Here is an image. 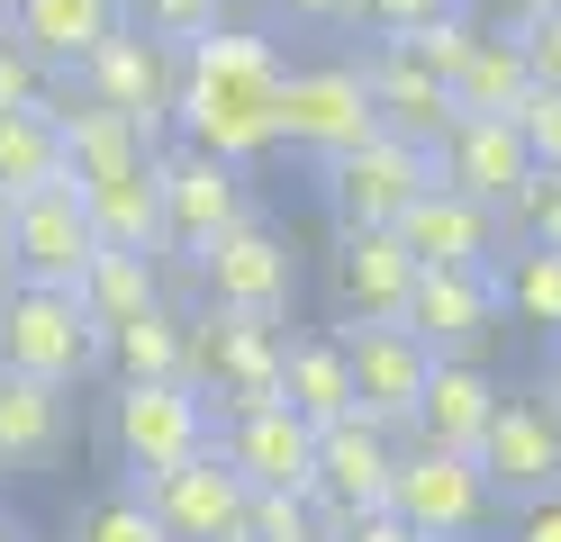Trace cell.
I'll list each match as a JSON object with an SVG mask.
<instances>
[{"label":"cell","instance_id":"45","mask_svg":"<svg viewBox=\"0 0 561 542\" xmlns=\"http://www.w3.org/2000/svg\"><path fill=\"white\" fill-rule=\"evenodd\" d=\"M0 542H37V533H27V524H19V516H0Z\"/></svg>","mask_w":561,"mask_h":542},{"label":"cell","instance_id":"27","mask_svg":"<svg viewBox=\"0 0 561 542\" xmlns=\"http://www.w3.org/2000/svg\"><path fill=\"white\" fill-rule=\"evenodd\" d=\"M73 299L91 308V325L110 335V325H127L136 308H154L163 299V253H136V244H100L82 280H73Z\"/></svg>","mask_w":561,"mask_h":542},{"label":"cell","instance_id":"23","mask_svg":"<svg viewBox=\"0 0 561 542\" xmlns=\"http://www.w3.org/2000/svg\"><path fill=\"white\" fill-rule=\"evenodd\" d=\"M489 407H499V380H489L471 353H435L426 389H416L408 434H416V443H453V452H471V443H480V425H489Z\"/></svg>","mask_w":561,"mask_h":542},{"label":"cell","instance_id":"17","mask_svg":"<svg viewBox=\"0 0 561 542\" xmlns=\"http://www.w3.org/2000/svg\"><path fill=\"white\" fill-rule=\"evenodd\" d=\"M399 316L435 353H480V335L499 325V272H489V263H416Z\"/></svg>","mask_w":561,"mask_h":542},{"label":"cell","instance_id":"29","mask_svg":"<svg viewBox=\"0 0 561 542\" xmlns=\"http://www.w3.org/2000/svg\"><path fill=\"white\" fill-rule=\"evenodd\" d=\"M489 272H499V316L535 325L552 344L561 335V244H507V253H489Z\"/></svg>","mask_w":561,"mask_h":542},{"label":"cell","instance_id":"41","mask_svg":"<svg viewBox=\"0 0 561 542\" xmlns=\"http://www.w3.org/2000/svg\"><path fill=\"white\" fill-rule=\"evenodd\" d=\"M507 542H561V488L507 497Z\"/></svg>","mask_w":561,"mask_h":542},{"label":"cell","instance_id":"1","mask_svg":"<svg viewBox=\"0 0 561 542\" xmlns=\"http://www.w3.org/2000/svg\"><path fill=\"white\" fill-rule=\"evenodd\" d=\"M272 100H280V55L244 27H208L199 46H182V100H172V127L199 154H227V163H263L280 127H272Z\"/></svg>","mask_w":561,"mask_h":542},{"label":"cell","instance_id":"8","mask_svg":"<svg viewBox=\"0 0 561 542\" xmlns=\"http://www.w3.org/2000/svg\"><path fill=\"white\" fill-rule=\"evenodd\" d=\"M154 191H163V253H172V263H199L236 217H254V199H244V163L199 154V145H154Z\"/></svg>","mask_w":561,"mask_h":542},{"label":"cell","instance_id":"11","mask_svg":"<svg viewBox=\"0 0 561 542\" xmlns=\"http://www.w3.org/2000/svg\"><path fill=\"white\" fill-rule=\"evenodd\" d=\"M199 280V299H218V308H254V316H290V289H299V253L280 244L263 217H236V227L218 235L191 263Z\"/></svg>","mask_w":561,"mask_h":542},{"label":"cell","instance_id":"3","mask_svg":"<svg viewBox=\"0 0 561 542\" xmlns=\"http://www.w3.org/2000/svg\"><path fill=\"white\" fill-rule=\"evenodd\" d=\"M0 371H27V380H55V389L91 380L100 371L91 308L55 280H10L0 289Z\"/></svg>","mask_w":561,"mask_h":542},{"label":"cell","instance_id":"13","mask_svg":"<svg viewBox=\"0 0 561 542\" xmlns=\"http://www.w3.org/2000/svg\"><path fill=\"white\" fill-rule=\"evenodd\" d=\"M91 253H100V227H91V208H82L73 181H37V191L10 199V263H19V280L73 289Z\"/></svg>","mask_w":561,"mask_h":542},{"label":"cell","instance_id":"25","mask_svg":"<svg viewBox=\"0 0 561 542\" xmlns=\"http://www.w3.org/2000/svg\"><path fill=\"white\" fill-rule=\"evenodd\" d=\"M118 19H127V0H10V27L37 46V64L55 72V82H64V72H73Z\"/></svg>","mask_w":561,"mask_h":542},{"label":"cell","instance_id":"16","mask_svg":"<svg viewBox=\"0 0 561 542\" xmlns=\"http://www.w3.org/2000/svg\"><path fill=\"white\" fill-rule=\"evenodd\" d=\"M344 361H354V407L390 416V425L408 434L416 389H426V371H435V344L416 335L408 316H363L354 335H344Z\"/></svg>","mask_w":561,"mask_h":542},{"label":"cell","instance_id":"20","mask_svg":"<svg viewBox=\"0 0 561 542\" xmlns=\"http://www.w3.org/2000/svg\"><path fill=\"white\" fill-rule=\"evenodd\" d=\"M399 244L416 263H489V253H499V208H480L471 191H453L435 172L426 191L399 208Z\"/></svg>","mask_w":561,"mask_h":542},{"label":"cell","instance_id":"33","mask_svg":"<svg viewBox=\"0 0 561 542\" xmlns=\"http://www.w3.org/2000/svg\"><path fill=\"white\" fill-rule=\"evenodd\" d=\"M499 235L507 244H561V172L535 163V172L516 181V199L499 208Z\"/></svg>","mask_w":561,"mask_h":542},{"label":"cell","instance_id":"31","mask_svg":"<svg viewBox=\"0 0 561 542\" xmlns=\"http://www.w3.org/2000/svg\"><path fill=\"white\" fill-rule=\"evenodd\" d=\"M37 181H64V136H55V108H0V199L37 191Z\"/></svg>","mask_w":561,"mask_h":542},{"label":"cell","instance_id":"10","mask_svg":"<svg viewBox=\"0 0 561 542\" xmlns=\"http://www.w3.org/2000/svg\"><path fill=\"white\" fill-rule=\"evenodd\" d=\"M471 461H480V480L499 488V506L507 497H535V488H561V407H552V397L499 389V407H489Z\"/></svg>","mask_w":561,"mask_h":542},{"label":"cell","instance_id":"28","mask_svg":"<svg viewBox=\"0 0 561 542\" xmlns=\"http://www.w3.org/2000/svg\"><path fill=\"white\" fill-rule=\"evenodd\" d=\"M525 91H535V72H525V46H516V36H480V46L462 55V72L444 82L453 118H516Z\"/></svg>","mask_w":561,"mask_h":542},{"label":"cell","instance_id":"2","mask_svg":"<svg viewBox=\"0 0 561 542\" xmlns=\"http://www.w3.org/2000/svg\"><path fill=\"white\" fill-rule=\"evenodd\" d=\"M280 316H254V308H218L199 299V316H182V380L208 397V407H263L280 397Z\"/></svg>","mask_w":561,"mask_h":542},{"label":"cell","instance_id":"42","mask_svg":"<svg viewBox=\"0 0 561 542\" xmlns=\"http://www.w3.org/2000/svg\"><path fill=\"white\" fill-rule=\"evenodd\" d=\"M290 27H344V0H272Z\"/></svg>","mask_w":561,"mask_h":542},{"label":"cell","instance_id":"24","mask_svg":"<svg viewBox=\"0 0 561 542\" xmlns=\"http://www.w3.org/2000/svg\"><path fill=\"white\" fill-rule=\"evenodd\" d=\"M46 108H55V136H64V181H100V172H127V163L154 154V136L136 118H118L110 100H91V91L46 100Z\"/></svg>","mask_w":561,"mask_h":542},{"label":"cell","instance_id":"44","mask_svg":"<svg viewBox=\"0 0 561 542\" xmlns=\"http://www.w3.org/2000/svg\"><path fill=\"white\" fill-rule=\"evenodd\" d=\"M543 397L561 407V335H552V361H543Z\"/></svg>","mask_w":561,"mask_h":542},{"label":"cell","instance_id":"35","mask_svg":"<svg viewBox=\"0 0 561 542\" xmlns=\"http://www.w3.org/2000/svg\"><path fill=\"white\" fill-rule=\"evenodd\" d=\"M127 19L163 46H199L208 27H227V0H127Z\"/></svg>","mask_w":561,"mask_h":542},{"label":"cell","instance_id":"5","mask_svg":"<svg viewBox=\"0 0 561 542\" xmlns=\"http://www.w3.org/2000/svg\"><path fill=\"white\" fill-rule=\"evenodd\" d=\"M390 506L399 524H416L426 542H471L499 524V488L480 480V461L471 452H453V443H399V470H390Z\"/></svg>","mask_w":561,"mask_h":542},{"label":"cell","instance_id":"32","mask_svg":"<svg viewBox=\"0 0 561 542\" xmlns=\"http://www.w3.org/2000/svg\"><path fill=\"white\" fill-rule=\"evenodd\" d=\"M100 361H118V380H163V371H182V308H172V299L136 308L127 325L100 335Z\"/></svg>","mask_w":561,"mask_h":542},{"label":"cell","instance_id":"15","mask_svg":"<svg viewBox=\"0 0 561 542\" xmlns=\"http://www.w3.org/2000/svg\"><path fill=\"white\" fill-rule=\"evenodd\" d=\"M390 470H399V425L371 416V407H344L318 425V506L327 516H354V506L390 497Z\"/></svg>","mask_w":561,"mask_h":542},{"label":"cell","instance_id":"43","mask_svg":"<svg viewBox=\"0 0 561 542\" xmlns=\"http://www.w3.org/2000/svg\"><path fill=\"white\" fill-rule=\"evenodd\" d=\"M19 280V263H10V199H0V289Z\"/></svg>","mask_w":561,"mask_h":542},{"label":"cell","instance_id":"19","mask_svg":"<svg viewBox=\"0 0 561 542\" xmlns=\"http://www.w3.org/2000/svg\"><path fill=\"white\" fill-rule=\"evenodd\" d=\"M435 172L453 181V191H471L480 208H507L516 181L535 172V154H525L516 118H453V127L435 136Z\"/></svg>","mask_w":561,"mask_h":542},{"label":"cell","instance_id":"26","mask_svg":"<svg viewBox=\"0 0 561 542\" xmlns=\"http://www.w3.org/2000/svg\"><path fill=\"white\" fill-rule=\"evenodd\" d=\"M100 244H136V253H163V191H154V154L127 163V172H100V181H73Z\"/></svg>","mask_w":561,"mask_h":542},{"label":"cell","instance_id":"4","mask_svg":"<svg viewBox=\"0 0 561 542\" xmlns=\"http://www.w3.org/2000/svg\"><path fill=\"white\" fill-rule=\"evenodd\" d=\"M218 443V407L182 380V371H163V380H118L110 397V452L127 480H154V470L172 461H191Z\"/></svg>","mask_w":561,"mask_h":542},{"label":"cell","instance_id":"9","mask_svg":"<svg viewBox=\"0 0 561 542\" xmlns=\"http://www.w3.org/2000/svg\"><path fill=\"white\" fill-rule=\"evenodd\" d=\"M136 488H146L154 524L172 542H244V516H254V488H244V470L218 443L191 452V461H172V470H154V480H136Z\"/></svg>","mask_w":561,"mask_h":542},{"label":"cell","instance_id":"40","mask_svg":"<svg viewBox=\"0 0 561 542\" xmlns=\"http://www.w3.org/2000/svg\"><path fill=\"white\" fill-rule=\"evenodd\" d=\"M327 542H426V533L399 524L390 506H354V516H327Z\"/></svg>","mask_w":561,"mask_h":542},{"label":"cell","instance_id":"6","mask_svg":"<svg viewBox=\"0 0 561 542\" xmlns=\"http://www.w3.org/2000/svg\"><path fill=\"white\" fill-rule=\"evenodd\" d=\"M426 181H435V145L390 136V127L318 154V191L335 208V227H399V208L426 191Z\"/></svg>","mask_w":561,"mask_h":542},{"label":"cell","instance_id":"47","mask_svg":"<svg viewBox=\"0 0 561 542\" xmlns=\"http://www.w3.org/2000/svg\"><path fill=\"white\" fill-rule=\"evenodd\" d=\"M0 27H10V0H0Z\"/></svg>","mask_w":561,"mask_h":542},{"label":"cell","instance_id":"30","mask_svg":"<svg viewBox=\"0 0 561 542\" xmlns=\"http://www.w3.org/2000/svg\"><path fill=\"white\" fill-rule=\"evenodd\" d=\"M280 397L308 416V425H327L354 407V361H344V335H299V344H280Z\"/></svg>","mask_w":561,"mask_h":542},{"label":"cell","instance_id":"34","mask_svg":"<svg viewBox=\"0 0 561 542\" xmlns=\"http://www.w3.org/2000/svg\"><path fill=\"white\" fill-rule=\"evenodd\" d=\"M73 542H172V533L154 524V506H146V488H110V497H91V506H82V524H73Z\"/></svg>","mask_w":561,"mask_h":542},{"label":"cell","instance_id":"37","mask_svg":"<svg viewBox=\"0 0 561 542\" xmlns=\"http://www.w3.org/2000/svg\"><path fill=\"white\" fill-rule=\"evenodd\" d=\"M516 136H525V154H535L543 172H561V91H543V82L525 91L516 100Z\"/></svg>","mask_w":561,"mask_h":542},{"label":"cell","instance_id":"36","mask_svg":"<svg viewBox=\"0 0 561 542\" xmlns=\"http://www.w3.org/2000/svg\"><path fill=\"white\" fill-rule=\"evenodd\" d=\"M37 100H55V72L37 64L19 27H0V108H37Z\"/></svg>","mask_w":561,"mask_h":542},{"label":"cell","instance_id":"18","mask_svg":"<svg viewBox=\"0 0 561 542\" xmlns=\"http://www.w3.org/2000/svg\"><path fill=\"white\" fill-rule=\"evenodd\" d=\"M354 72H363V91H371V118L390 127V136L435 145V136L453 127V100H444V82H435V72L416 64L408 46H399V36H371Z\"/></svg>","mask_w":561,"mask_h":542},{"label":"cell","instance_id":"39","mask_svg":"<svg viewBox=\"0 0 561 542\" xmlns=\"http://www.w3.org/2000/svg\"><path fill=\"white\" fill-rule=\"evenodd\" d=\"M516 46H525V72H535L543 91H561V10L516 19Z\"/></svg>","mask_w":561,"mask_h":542},{"label":"cell","instance_id":"21","mask_svg":"<svg viewBox=\"0 0 561 542\" xmlns=\"http://www.w3.org/2000/svg\"><path fill=\"white\" fill-rule=\"evenodd\" d=\"M416 280V253L399 244V227H335V299L354 316H399Z\"/></svg>","mask_w":561,"mask_h":542},{"label":"cell","instance_id":"7","mask_svg":"<svg viewBox=\"0 0 561 542\" xmlns=\"http://www.w3.org/2000/svg\"><path fill=\"white\" fill-rule=\"evenodd\" d=\"M73 91H91V100H110L118 118H136L154 145H163V127H172V100H182V46H163V36H146L136 19H118L100 46L64 72Z\"/></svg>","mask_w":561,"mask_h":542},{"label":"cell","instance_id":"38","mask_svg":"<svg viewBox=\"0 0 561 542\" xmlns=\"http://www.w3.org/2000/svg\"><path fill=\"white\" fill-rule=\"evenodd\" d=\"M444 10H471V0H344V27H426Z\"/></svg>","mask_w":561,"mask_h":542},{"label":"cell","instance_id":"14","mask_svg":"<svg viewBox=\"0 0 561 542\" xmlns=\"http://www.w3.org/2000/svg\"><path fill=\"white\" fill-rule=\"evenodd\" d=\"M218 452L244 470V488H299V497H318V425H308L290 397H263V407H227Z\"/></svg>","mask_w":561,"mask_h":542},{"label":"cell","instance_id":"22","mask_svg":"<svg viewBox=\"0 0 561 542\" xmlns=\"http://www.w3.org/2000/svg\"><path fill=\"white\" fill-rule=\"evenodd\" d=\"M73 443V397L55 380L0 371V470H55Z\"/></svg>","mask_w":561,"mask_h":542},{"label":"cell","instance_id":"12","mask_svg":"<svg viewBox=\"0 0 561 542\" xmlns=\"http://www.w3.org/2000/svg\"><path fill=\"white\" fill-rule=\"evenodd\" d=\"M272 127H280V145H299V154L318 163V154H335V145L371 136L380 118H371V91H363L354 64H299V72H280Z\"/></svg>","mask_w":561,"mask_h":542},{"label":"cell","instance_id":"46","mask_svg":"<svg viewBox=\"0 0 561 542\" xmlns=\"http://www.w3.org/2000/svg\"><path fill=\"white\" fill-rule=\"evenodd\" d=\"M507 10H516V19H535V10H561V0H507Z\"/></svg>","mask_w":561,"mask_h":542}]
</instances>
